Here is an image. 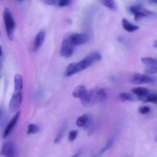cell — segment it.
Wrapping results in <instances>:
<instances>
[{"mask_svg":"<svg viewBox=\"0 0 157 157\" xmlns=\"http://www.w3.org/2000/svg\"><path fill=\"white\" fill-rule=\"evenodd\" d=\"M71 4V0H59L58 1V6L60 7H66Z\"/></svg>","mask_w":157,"mask_h":157,"instance_id":"cell-27","label":"cell"},{"mask_svg":"<svg viewBox=\"0 0 157 157\" xmlns=\"http://www.w3.org/2000/svg\"><path fill=\"white\" fill-rule=\"evenodd\" d=\"M150 2L154 3V4H157V0H150Z\"/></svg>","mask_w":157,"mask_h":157,"instance_id":"cell-31","label":"cell"},{"mask_svg":"<svg viewBox=\"0 0 157 157\" xmlns=\"http://www.w3.org/2000/svg\"><path fill=\"white\" fill-rule=\"evenodd\" d=\"M75 49V45L71 42L70 38V35H65L61 44V50H60V55L64 58H69L72 55Z\"/></svg>","mask_w":157,"mask_h":157,"instance_id":"cell-4","label":"cell"},{"mask_svg":"<svg viewBox=\"0 0 157 157\" xmlns=\"http://www.w3.org/2000/svg\"><path fill=\"white\" fill-rule=\"evenodd\" d=\"M3 19H4V23L5 26H6V30L8 38L10 40H13L15 22L13 17H12V12H11V11L8 8H5L4 9V12H3Z\"/></svg>","mask_w":157,"mask_h":157,"instance_id":"cell-1","label":"cell"},{"mask_svg":"<svg viewBox=\"0 0 157 157\" xmlns=\"http://www.w3.org/2000/svg\"><path fill=\"white\" fill-rule=\"evenodd\" d=\"M122 26L124 30L128 32H134L139 29V26L133 24L126 18H123L122 19Z\"/></svg>","mask_w":157,"mask_h":157,"instance_id":"cell-14","label":"cell"},{"mask_svg":"<svg viewBox=\"0 0 157 157\" xmlns=\"http://www.w3.org/2000/svg\"><path fill=\"white\" fill-rule=\"evenodd\" d=\"M89 121H90V120H89L88 116L86 114H84L82 115V116L79 117L77 119L76 125L79 127H86V126L87 125V124H88Z\"/></svg>","mask_w":157,"mask_h":157,"instance_id":"cell-19","label":"cell"},{"mask_svg":"<svg viewBox=\"0 0 157 157\" xmlns=\"http://www.w3.org/2000/svg\"><path fill=\"white\" fill-rule=\"evenodd\" d=\"M0 116H1V112H0Z\"/></svg>","mask_w":157,"mask_h":157,"instance_id":"cell-35","label":"cell"},{"mask_svg":"<svg viewBox=\"0 0 157 157\" xmlns=\"http://www.w3.org/2000/svg\"><path fill=\"white\" fill-rule=\"evenodd\" d=\"M19 116H20V111H18L15 115H14V117L12 118V120L9 121L7 127H6V130H5L4 133H3V138H6L9 134H10L11 132L12 131V130H13L14 127H15V124H16L17 122H18Z\"/></svg>","mask_w":157,"mask_h":157,"instance_id":"cell-10","label":"cell"},{"mask_svg":"<svg viewBox=\"0 0 157 157\" xmlns=\"http://www.w3.org/2000/svg\"><path fill=\"white\" fill-rule=\"evenodd\" d=\"M78 72H81V69H80L78 62L71 63L66 68L65 75L67 77H71L75 74L78 73Z\"/></svg>","mask_w":157,"mask_h":157,"instance_id":"cell-13","label":"cell"},{"mask_svg":"<svg viewBox=\"0 0 157 157\" xmlns=\"http://www.w3.org/2000/svg\"><path fill=\"white\" fill-rule=\"evenodd\" d=\"M0 35H1V32H0Z\"/></svg>","mask_w":157,"mask_h":157,"instance_id":"cell-36","label":"cell"},{"mask_svg":"<svg viewBox=\"0 0 157 157\" xmlns=\"http://www.w3.org/2000/svg\"><path fill=\"white\" fill-rule=\"evenodd\" d=\"M101 2L102 3L103 6H105L107 9L110 10H115L116 9V6L113 0H101Z\"/></svg>","mask_w":157,"mask_h":157,"instance_id":"cell-23","label":"cell"},{"mask_svg":"<svg viewBox=\"0 0 157 157\" xmlns=\"http://www.w3.org/2000/svg\"><path fill=\"white\" fill-rule=\"evenodd\" d=\"M141 61L147 66H157V59L151 57H144L141 58Z\"/></svg>","mask_w":157,"mask_h":157,"instance_id":"cell-20","label":"cell"},{"mask_svg":"<svg viewBox=\"0 0 157 157\" xmlns=\"http://www.w3.org/2000/svg\"><path fill=\"white\" fill-rule=\"evenodd\" d=\"M2 55V46H0V57Z\"/></svg>","mask_w":157,"mask_h":157,"instance_id":"cell-32","label":"cell"},{"mask_svg":"<svg viewBox=\"0 0 157 157\" xmlns=\"http://www.w3.org/2000/svg\"><path fill=\"white\" fill-rule=\"evenodd\" d=\"M1 155L5 157H13L15 156V146L12 142H6L3 144L1 150Z\"/></svg>","mask_w":157,"mask_h":157,"instance_id":"cell-9","label":"cell"},{"mask_svg":"<svg viewBox=\"0 0 157 157\" xmlns=\"http://www.w3.org/2000/svg\"><path fill=\"white\" fill-rule=\"evenodd\" d=\"M155 140H156V141H157V136H156V139H155Z\"/></svg>","mask_w":157,"mask_h":157,"instance_id":"cell-33","label":"cell"},{"mask_svg":"<svg viewBox=\"0 0 157 157\" xmlns=\"http://www.w3.org/2000/svg\"><path fill=\"white\" fill-rule=\"evenodd\" d=\"M66 130H67V123H64V124L61 127L58 133H57V136L56 137H55V141H54L55 144H58V143H59L60 141L63 139V137H64V135H65Z\"/></svg>","mask_w":157,"mask_h":157,"instance_id":"cell-17","label":"cell"},{"mask_svg":"<svg viewBox=\"0 0 157 157\" xmlns=\"http://www.w3.org/2000/svg\"><path fill=\"white\" fill-rule=\"evenodd\" d=\"M69 35H70L71 41L75 46L84 44L88 41V35L86 33H72Z\"/></svg>","mask_w":157,"mask_h":157,"instance_id":"cell-8","label":"cell"},{"mask_svg":"<svg viewBox=\"0 0 157 157\" xmlns=\"http://www.w3.org/2000/svg\"><path fill=\"white\" fill-rule=\"evenodd\" d=\"M133 94L136 95L138 98H142V97L146 96L150 93V90L146 87H136V88H133L132 90Z\"/></svg>","mask_w":157,"mask_h":157,"instance_id":"cell-18","label":"cell"},{"mask_svg":"<svg viewBox=\"0 0 157 157\" xmlns=\"http://www.w3.org/2000/svg\"><path fill=\"white\" fill-rule=\"evenodd\" d=\"M21 101H22V91L14 90V93L9 102V111L11 113L16 112L21 106Z\"/></svg>","mask_w":157,"mask_h":157,"instance_id":"cell-6","label":"cell"},{"mask_svg":"<svg viewBox=\"0 0 157 157\" xmlns=\"http://www.w3.org/2000/svg\"><path fill=\"white\" fill-rule=\"evenodd\" d=\"M145 72L147 75H153L157 73V66H148L145 69Z\"/></svg>","mask_w":157,"mask_h":157,"instance_id":"cell-25","label":"cell"},{"mask_svg":"<svg viewBox=\"0 0 157 157\" xmlns=\"http://www.w3.org/2000/svg\"><path fill=\"white\" fill-rule=\"evenodd\" d=\"M153 47L156 48H157V40H156V41H154V42H153Z\"/></svg>","mask_w":157,"mask_h":157,"instance_id":"cell-30","label":"cell"},{"mask_svg":"<svg viewBox=\"0 0 157 157\" xmlns=\"http://www.w3.org/2000/svg\"><path fill=\"white\" fill-rule=\"evenodd\" d=\"M138 99L144 101V103L150 102L153 103V104H157V94L149 93L148 94L146 95V96L142 97V98H138Z\"/></svg>","mask_w":157,"mask_h":157,"instance_id":"cell-16","label":"cell"},{"mask_svg":"<svg viewBox=\"0 0 157 157\" xmlns=\"http://www.w3.org/2000/svg\"><path fill=\"white\" fill-rule=\"evenodd\" d=\"M38 130H39V128L36 124H31L28 126L27 133L28 134H35V133H38Z\"/></svg>","mask_w":157,"mask_h":157,"instance_id":"cell-24","label":"cell"},{"mask_svg":"<svg viewBox=\"0 0 157 157\" xmlns=\"http://www.w3.org/2000/svg\"><path fill=\"white\" fill-rule=\"evenodd\" d=\"M130 82L134 84H152L155 82V79L152 77L143 74H134L132 76Z\"/></svg>","mask_w":157,"mask_h":157,"instance_id":"cell-7","label":"cell"},{"mask_svg":"<svg viewBox=\"0 0 157 157\" xmlns=\"http://www.w3.org/2000/svg\"><path fill=\"white\" fill-rule=\"evenodd\" d=\"M23 88V80L22 77L19 74H16L14 77V89L15 90L22 91Z\"/></svg>","mask_w":157,"mask_h":157,"instance_id":"cell-15","label":"cell"},{"mask_svg":"<svg viewBox=\"0 0 157 157\" xmlns=\"http://www.w3.org/2000/svg\"><path fill=\"white\" fill-rule=\"evenodd\" d=\"M77 136H78V131L77 130H72V131H71L68 134L69 141L72 142V141L75 140L77 138Z\"/></svg>","mask_w":157,"mask_h":157,"instance_id":"cell-28","label":"cell"},{"mask_svg":"<svg viewBox=\"0 0 157 157\" xmlns=\"http://www.w3.org/2000/svg\"><path fill=\"white\" fill-rule=\"evenodd\" d=\"M130 11L131 12V13H133V15H134L135 21H140V20L146 18H150V17L156 16V13L144 9L143 6H139V5L132 6L130 8Z\"/></svg>","mask_w":157,"mask_h":157,"instance_id":"cell-2","label":"cell"},{"mask_svg":"<svg viewBox=\"0 0 157 157\" xmlns=\"http://www.w3.org/2000/svg\"><path fill=\"white\" fill-rule=\"evenodd\" d=\"M101 59V54L98 53V52H93V53L90 54L87 56H86L85 58H83L81 61H80L78 63V65H79L80 69L81 71L85 70V69L88 68L89 67L92 65L93 64H94L97 61H99Z\"/></svg>","mask_w":157,"mask_h":157,"instance_id":"cell-3","label":"cell"},{"mask_svg":"<svg viewBox=\"0 0 157 157\" xmlns=\"http://www.w3.org/2000/svg\"><path fill=\"white\" fill-rule=\"evenodd\" d=\"M138 111L141 113V114H147L150 112V108L147 106H143V107H140L138 110Z\"/></svg>","mask_w":157,"mask_h":157,"instance_id":"cell-26","label":"cell"},{"mask_svg":"<svg viewBox=\"0 0 157 157\" xmlns=\"http://www.w3.org/2000/svg\"><path fill=\"white\" fill-rule=\"evenodd\" d=\"M44 3L46 5H48V6H52V5L55 4L56 2V0H43Z\"/></svg>","mask_w":157,"mask_h":157,"instance_id":"cell-29","label":"cell"},{"mask_svg":"<svg viewBox=\"0 0 157 157\" xmlns=\"http://www.w3.org/2000/svg\"><path fill=\"white\" fill-rule=\"evenodd\" d=\"M45 35L46 33L44 30L40 31V32L37 34L33 44L34 51L38 50V49L41 47V45H42L43 43H44V38H45Z\"/></svg>","mask_w":157,"mask_h":157,"instance_id":"cell-11","label":"cell"},{"mask_svg":"<svg viewBox=\"0 0 157 157\" xmlns=\"http://www.w3.org/2000/svg\"><path fill=\"white\" fill-rule=\"evenodd\" d=\"M89 97L94 104L95 103H101L105 101L107 99V93L103 88L100 87H94L88 91Z\"/></svg>","mask_w":157,"mask_h":157,"instance_id":"cell-5","label":"cell"},{"mask_svg":"<svg viewBox=\"0 0 157 157\" xmlns=\"http://www.w3.org/2000/svg\"><path fill=\"white\" fill-rule=\"evenodd\" d=\"M18 1H23V0H18Z\"/></svg>","mask_w":157,"mask_h":157,"instance_id":"cell-34","label":"cell"},{"mask_svg":"<svg viewBox=\"0 0 157 157\" xmlns=\"http://www.w3.org/2000/svg\"><path fill=\"white\" fill-rule=\"evenodd\" d=\"M113 143H114V137L110 138V139L108 140V142L107 143V144H106V145L104 146V147H103V148L101 149L99 152H98V153H97V154L95 155V156H101V154H103L104 152L107 151V150H108L109 149H110V147L113 146Z\"/></svg>","mask_w":157,"mask_h":157,"instance_id":"cell-21","label":"cell"},{"mask_svg":"<svg viewBox=\"0 0 157 157\" xmlns=\"http://www.w3.org/2000/svg\"><path fill=\"white\" fill-rule=\"evenodd\" d=\"M88 94V90H87L85 86L84 85H78L75 88L73 91V96L75 98H79V99H83L85 98Z\"/></svg>","mask_w":157,"mask_h":157,"instance_id":"cell-12","label":"cell"},{"mask_svg":"<svg viewBox=\"0 0 157 157\" xmlns=\"http://www.w3.org/2000/svg\"><path fill=\"white\" fill-rule=\"evenodd\" d=\"M119 99L123 101H133L134 97L132 94L124 92V93H121L119 94Z\"/></svg>","mask_w":157,"mask_h":157,"instance_id":"cell-22","label":"cell"}]
</instances>
